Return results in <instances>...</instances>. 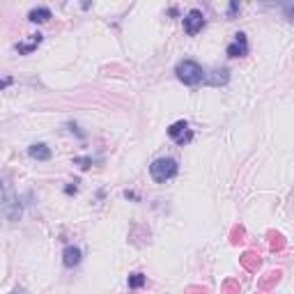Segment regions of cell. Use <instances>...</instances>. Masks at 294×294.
Returning a JSON list of instances; mask_svg holds the SVG:
<instances>
[{
	"label": "cell",
	"instance_id": "6da1fadb",
	"mask_svg": "<svg viewBox=\"0 0 294 294\" xmlns=\"http://www.w3.org/2000/svg\"><path fill=\"white\" fill-rule=\"evenodd\" d=\"M177 170H180V166H177V161L173 157H161L157 161H152V166H150V175L157 184L170 181L177 175Z\"/></svg>",
	"mask_w": 294,
	"mask_h": 294
},
{
	"label": "cell",
	"instance_id": "7a4b0ae2",
	"mask_svg": "<svg viewBox=\"0 0 294 294\" xmlns=\"http://www.w3.org/2000/svg\"><path fill=\"white\" fill-rule=\"evenodd\" d=\"M175 74H177V78H180L184 85H200L204 81V71L203 67L198 65L196 60H181L177 67H175Z\"/></svg>",
	"mask_w": 294,
	"mask_h": 294
},
{
	"label": "cell",
	"instance_id": "3957f363",
	"mask_svg": "<svg viewBox=\"0 0 294 294\" xmlns=\"http://www.w3.org/2000/svg\"><path fill=\"white\" fill-rule=\"evenodd\" d=\"M168 136L173 138V140L180 145V147H184V145H189L191 140H193V131L189 129V122L180 120V122H175V124H170V129H168Z\"/></svg>",
	"mask_w": 294,
	"mask_h": 294
},
{
	"label": "cell",
	"instance_id": "277c9868",
	"mask_svg": "<svg viewBox=\"0 0 294 294\" xmlns=\"http://www.w3.org/2000/svg\"><path fill=\"white\" fill-rule=\"evenodd\" d=\"M204 23L207 21H204L203 12H200V9H191L189 14L184 16V30H186V35L193 37V35H198V32L204 28Z\"/></svg>",
	"mask_w": 294,
	"mask_h": 294
},
{
	"label": "cell",
	"instance_id": "5b68a950",
	"mask_svg": "<svg viewBox=\"0 0 294 294\" xmlns=\"http://www.w3.org/2000/svg\"><path fill=\"white\" fill-rule=\"evenodd\" d=\"M227 55L230 58H244L249 55V39H246V32H237L232 39V44L227 46Z\"/></svg>",
	"mask_w": 294,
	"mask_h": 294
},
{
	"label": "cell",
	"instance_id": "8992f818",
	"mask_svg": "<svg viewBox=\"0 0 294 294\" xmlns=\"http://www.w3.org/2000/svg\"><path fill=\"white\" fill-rule=\"evenodd\" d=\"M239 262H242V267L246 271H257L260 264H262V257L257 255V253H253V250H246V253L239 257Z\"/></svg>",
	"mask_w": 294,
	"mask_h": 294
},
{
	"label": "cell",
	"instance_id": "52a82bcc",
	"mask_svg": "<svg viewBox=\"0 0 294 294\" xmlns=\"http://www.w3.org/2000/svg\"><path fill=\"white\" fill-rule=\"evenodd\" d=\"M81 255H83V253H81L78 246H67L65 253H62V262H65V267H69V269H71V267H78V264H81Z\"/></svg>",
	"mask_w": 294,
	"mask_h": 294
},
{
	"label": "cell",
	"instance_id": "ba28073f",
	"mask_svg": "<svg viewBox=\"0 0 294 294\" xmlns=\"http://www.w3.org/2000/svg\"><path fill=\"white\" fill-rule=\"evenodd\" d=\"M42 39H44V37H42V35L37 32V35H32L28 42H21V44H16L14 48H16V53H19V55H28V53H32L39 44H42Z\"/></svg>",
	"mask_w": 294,
	"mask_h": 294
},
{
	"label": "cell",
	"instance_id": "9c48e42d",
	"mask_svg": "<svg viewBox=\"0 0 294 294\" xmlns=\"http://www.w3.org/2000/svg\"><path fill=\"white\" fill-rule=\"evenodd\" d=\"M28 154H30L32 158H37V161H48V158H51V147L44 143H35L28 147Z\"/></svg>",
	"mask_w": 294,
	"mask_h": 294
},
{
	"label": "cell",
	"instance_id": "30bf717a",
	"mask_svg": "<svg viewBox=\"0 0 294 294\" xmlns=\"http://www.w3.org/2000/svg\"><path fill=\"white\" fill-rule=\"evenodd\" d=\"M51 9L48 7H35V9H30V14H28V21H32V23H46L48 19H51Z\"/></svg>",
	"mask_w": 294,
	"mask_h": 294
},
{
	"label": "cell",
	"instance_id": "8fae6325",
	"mask_svg": "<svg viewBox=\"0 0 294 294\" xmlns=\"http://www.w3.org/2000/svg\"><path fill=\"white\" fill-rule=\"evenodd\" d=\"M204 81L209 85H226L227 83V69H216V71H211V76L204 74Z\"/></svg>",
	"mask_w": 294,
	"mask_h": 294
},
{
	"label": "cell",
	"instance_id": "7c38bea8",
	"mask_svg": "<svg viewBox=\"0 0 294 294\" xmlns=\"http://www.w3.org/2000/svg\"><path fill=\"white\" fill-rule=\"evenodd\" d=\"M280 276H283V273L280 271H271V273H267V278H262L260 280V290H262V292H267V290H271L273 285H276V283H278L280 280Z\"/></svg>",
	"mask_w": 294,
	"mask_h": 294
},
{
	"label": "cell",
	"instance_id": "4fadbf2b",
	"mask_svg": "<svg viewBox=\"0 0 294 294\" xmlns=\"http://www.w3.org/2000/svg\"><path fill=\"white\" fill-rule=\"evenodd\" d=\"M145 283H147V276H145V273L136 271V273H131V276H129V287H131V290H140Z\"/></svg>",
	"mask_w": 294,
	"mask_h": 294
},
{
	"label": "cell",
	"instance_id": "5bb4252c",
	"mask_svg": "<svg viewBox=\"0 0 294 294\" xmlns=\"http://www.w3.org/2000/svg\"><path fill=\"white\" fill-rule=\"evenodd\" d=\"M242 290H239V283L237 280H226L223 283V294H239Z\"/></svg>",
	"mask_w": 294,
	"mask_h": 294
},
{
	"label": "cell",
	"instance_id": "9a60e30c",
	"mask_svg": "<svg viewBox=\"0 0 294 294\" xmlns=\"http://www.w3.org/2000/svg\"><path fill=\"white\" fill-rule=\"evenodd\" d=\"M269 237H271V250H280L283 246H285V242H283V237H280V234L271 232Z\"/></svg>",
	"mask_w": 294,
	"mask_h": 294
},
{
	"label": "cell",
	"instance_id": "2e32d148",
	"mask_svg": "<svg viewBox=\"0 0 294 294\" xmlns=\"http://www.w3.org/2000/svg\"><path fill=\"white\" fill-rule=\"evenodd\" d=\"M74 163H76V166H81V168H83V170H88V168L92 166V158H90V157H83V158H74Z\"/></svg>",
	"mask_w": 294,
	"mask_h": 294
},
{
	"label": "cell",
	"instance_id": "e0dca14e",
	"mask_svg": "<svg viewBox=\"0 0 294 294\" xmlns=\"http://www.w3.org/2000/svg\"><path fill=\"white\" fill-rule=\"evenodd\" d=\"M242 239H244V227L239 226V227H234V230H232V244L242 242Z\"/></svg>",
	"mask_w": 294,
	"mask_h": 294
},
{
	"label": "cell",
	"instance_id": "ac0fdd59",
	"mask_svg": "<svg viewBox=\"0 0 294 294\" xmlns=\"http://www.w3.org/2000/svg\"><path fill=\"white\" fill-rule=\"evenodd\" d=\"M237 12H239V5H237V2H232V5L227 7V16H234Z\"/></svg>",
	"mask_w": 294,
	"mask_h": 294
},
{
	"label": "cell",
	"instance_id": "d6986e66",
	"mask_svg": "<svg viewBox=\"0 0 294 294\" xmlns=\"http://www.w3.org/2000/svg\"><path fill=\"white\" fill-rule=\"evenodd\" d=\"M12 83H14V81H12L9 76H7V78H0V90H5V88H7V85H12Z\"/></svg>",
	"mask_w": 294,
	"mask_h": 294
},
{
	"label": "cell",
	"instance_id": "ffe728a7",
	"mask_svg": "<svg viewBox=\"0 0 294 294\" xmlns=\"http://www.w3.org/2000/svg\"><path fill=\"white\" fill-rule=\"evenodd\" d=\"M76 191H78V186H67V189H65V193H67V196H71V193H76Z\"/></svg>",
	"mask_w": 294,
	"mask_h": 294
},
{
	"label": "cell",
	"instance_id": "44dd1931",
	"mask_svg": "<svg viewBox=\"0 0 294 294\" xmlns=\"http://www.w3.org/2000/svg\"><path fill=\"white\" fill-rule=\"evenodd\" d=\"M12 294H19V292H12Z\"/></svg>",
	"mask_w": 294,
	"mask_h": 294
}]
</instances>
